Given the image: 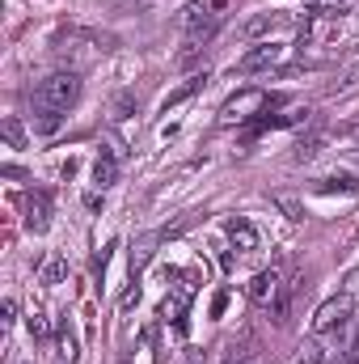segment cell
Segmentation results:
<instances>
[{
  "instance_id": "obj_6",
  "label": "cell",
  "mask_w": 359,
  "mask_h": 364,
  "mask_svg": "<svg viewBox=\"0 0 359 364\" xmlns=\"http://www.w3.org/2000/svg\"><path fill=\"white\" fill-rule=\"evenodd\" d=\"M224 9H228V0H190V4H186V13H182V26H186V30H199V26H220Z\"/></svg>"
},
{
  "instance_id": "obj_18",
  "label": "cell",
  "mask_w": 359,
  "mask_h": 364,
  "mask_svg": "<svg viewBox=\"0 0 359 364\" xmlns=\"http://www.w3.org/2000/svg\"><path fill=\"white\" fill-rule=\"evenodd\" d=\"M275 203H279V208H283V212H287L292 220H300V216H304V212H300V203H296L292 195H275Z\"/></svg>"
},
{
  "instance_id": "obj_14",
  "label": "cell",
  "mask_w": 359,
  "mask_h": 364,
  "mask_svg": "<svg viewBox=\"0 0 359 364\" xmlns=\"http://www.w3.org/2000/svg\"><path fill=\"white\" fill-rule=\"evenodd\" d=\"M55 339H60V356H64L68 364H77V335H72L68 326H60V331H55Z\"/></svg>"
},
{
  "instance_id": "obj_7",
  "label": "cell",
  "mask_w": 359,
  "mask_h": 364,
  "mask_svg": "<svg viewBox=\"0 0 359 364\" xmlns=\"http://www.w3.org/2000/svg\"><path fill=\"white\" fill-rule=\"evenodd\" d=\"M283 288H287V284H283L279 267H270V272H258L254 279H250V301L267 309V305L275 301V296H279V292H283Z\"/></svg>"
},
{
  "instance_id": "obj_25",
  "label": "cell",
  "mask_w": 359,
  "mask_h": 364,
  "mask_svg": "<svg viewBox=\"0 0 359 364\" xmlns=\"http://www.w3.org/2000/svg\"><path fill=\"white\" fill-rule=\"evenodd\" d=\"M351 140H355V149H359V127H351Z\"/></svg>"
},
{
  "instance_id": "obj_9",
  "label": "cell",
  "mask_w": 359,
  "mask_h": 364,
  "mask_svg": "<svg viewBox=\"0 0 359 364\" xmlns=\"http://www.w3.org/2000/svg\"><path fill=\"white\" fill-rule=\"evenodd\" d=\"M93 182H97V186H101V191H106V186H114V182H118V161H114V157H110V153H101V157H97V161H93Z\"/></svg>"
},
{
  "instance_id": "obj_8",
  "label": "cell",
  "mask_w": 359,
  "mask_h": 364,
  "mask_svg": "<svg viewBox=\"0 0 359 364\" xmlns=\"http://www.w3.org/2000/svg\"><path fill=\"white\" fill-rule=\"evenodd\" d=\"M224 229H228V242H233L237 250H258V229H254L245 216H233Z\"/></svg>"
},
{
  "instance_id": "obj_3",
  "label": "cell",
  "mask_w": 359,
  "mask_h": 364,
  "mask_svg": "<svg viewBox=\"0 0 359 364\" xmlns=\"http://www.w3.org/2000/svg\"><path fill=\"white\" fill-rule=\"evenodd\" d=\"M351 314H355V296H351V292H338V296L321 301V305H317V314H313V335H330V331L347 326V322H351Z\"/></svg>"
},
{
  "instance_id": "obj_27",
  "label": "cell",
  "mask_w": 359,
  "mask_h": 364,
  "mask_svg": "<svg viewBox=\"0 0 359 364\" xmlns=\"http://www.w3.org/2000/svg\"><path fill=\"white\" fill-rule=\"evenodd\" d=\"M228 364H254V360H228Z\"/></svg>"
},
{
  "instance_id": "obj_26",
  "label": "cell",
  "mask_w": 359,
  "mask_h": 364,
  "mask_svg": "<svg viewBox=\"0 0 359 364\" xmlns=\"http://www.w3.org/2000/svg\"><path fill=\"white\" fill-rule=\"evenodd\" d=\"M330 4H334V9H343V4H351V0H330Z\"/></svg>"
},
{
  "instance_id": "obj_24",
  "label": "cell",
  "mask_w": 359,
  "mask_h": 364,
  "mask_svg": "<svg viewBox=\"0 0 359 364\" xmlns=\"http://www.w3.org/2000/svg\"><path fill=\"white\" fill-rule=\"evenodd\" d=\"M343 364H359V343L351 348V352H347V356H343Z\"/></svg>"
},
{
  "instance_id": "obj_20",
  "label": "cell",
  "mask_w": 359,
  "mask_h": 364,
  "mask_svg": "<svg viewBox=\"0 0 359 364\" xmlns=\"http://www.w3.org/2000/svg\"><path fill=\"white\" fill-rule=\"evenodd\" d=\"M13 318H17V301H4V305H0V326L9 331V326H13Z\"/></svg>"
},
{
  "instance_id": "obj_19",
  "label": "cell",
  "mask_w": 359,
  "mask_h": 364,
  "mask_svg": "<svg viewBox=\"0 0 359 364\" xmlns=\"http://www.w3.org/2000/svg\"><path fill=\"white\" fill-rule=\"evenodd\" d=\"M30 335H34V339H47V335H51V326H47V318H43V314H34V318H30Z\"/></svg>"
},
{
  "instance_id": "obj_12",
  "label": "cell",
  "mask_w": 359,
  "mask_h": 364,
  "mask_svg": "<svg viewBox=\"0 0 359 364\" xmlns=\"http://www.w3.org/2000/svg\"><path fill=\"white\" fill-rule=\"evenodd\" d=\"M275 26H279L275 13H258V17H250V21L241 26V34H245V38H263V34H270Z\"/></svg>"
},
{
  "instance_id": "obj_23",
  "label": "cell",
  "mask_w": 359,
  "mask_h": 364,
  "mask_svg": "<svg viewBox=\"0 0 359 364\" xmlns=\"http://www.w3.org/2000/svg\"><path fill=\"white\" fill-rule=\"evenodd\" d=\"M136 301H140V288H127V292H123V309H131Z\"/></svg>"
},
{
  "instance_id": "obj_4",
  "label": "cell",
  "mask_w": 359,
  "mask_h": 364,
  "mask_svg": "<svg viewBox=\"0 0 359 364\" xmlns=\"http://www.w3.org/2000/svg\"><path fill=\"white\" fill-rule=\"evenodd\" d=\"M283 60V47H275V43H258V47H250L237 64H233V73L237 77H254V73H267Z\"/></svg>"
},
{
  "instance_id": "obj_21",
  "label": "cell",
  "mask_w": 359,
  "mask_h": 364,
  "mask_svg": "<svg viewBox=\"0 0 359 364\" xmlns=\"http://www.w3.org/2000/svg\"><path fill=\"white\" fill-rule=\"evenodd\" d=\"M110 250H114V242H110L106 250H97V259H93V272H97V275H106V263H110Z\"/></svg>"
},
{
  "instance_id": "obj_1",
  "label": "cell",
  "mask_w": 359,
  "mask_h": 364,
  "mask_svg": "<svg viewBox=\"0 0 359 364\" xmlns=\"http://www.w3.org/2000/svg\"><path fill=\"white\" fill-rule=\"evenodd\" d=\"M81 102V77L77 73H51L47 81H38L34 90V110H51V114H64Z\"/></svg>"
},
{
  "instance_id": "obj_5",
  "label": "cell",
  "mask_w": 359,
  "mask_h": 364,
  "mask_svg": "<svg viewBox=\"0 0 359 364\" xmlns=\"http://www.w3.org/2000/svg\"><path fill=\"white\" fill-rule=\"evenodd\" d=\"M21 216H26V229L38 237V233H47V225H51V199H47V191H30L26 199H21Z\"/></svg>"
},
{
  "instance_id": "obj_10",
  "label": "cell",
  "mask_w": 359,
  "mask_h": 364,
  "mask_svg": "<svg viewBox=\"0 0 359 364\" xmlns=\"http://www.w3.org/2000/svg\"><path fill=\"white\" fill-rule=\"evenodd\" d=\"M203 85H207V73H199V77H190V81H186L182 90H174V93H170V97H165V114H170L174 106H182L186 97H194V93L203 90Z\"/></svg>"
},
{
  "instance_id": "obj_22",
  "label": "cell",
  "mask_w": 359,
  "mask_h": 364,
  "mask_svg": "<svg viewBox=\"0 0 359 364\" xmlns=\"http://www.w3.org/2000/svg\"><path fill=\"white\" fill-rule=\"evenodd\" d=\"M300 364H321V348H317V343H304V356H300Z\"/></svg>"
},
{
  "instance_id": "obj_11",
  "label": "cell",
  "mask_w": 359,
  "mask_h": 364,
  "mask_svg": "<svg viewBox=\"0 0 359 364\" xmlns=\"http://www.w3.org/2000/svg\"><path fill=\"white\" fill-rule=\"evenodd\" d=\"M136 110H140V97H136L131 90H127V93H118V97L110 102V119H114V123H123V119H131Z\"/></svg>"
},
{
  "instance_id": "obj_15",
  "label": "cell",
  "mask_w": 359,
  "mask_h": 364,
  "mask_svg": "<svg viewBox=\"0 0 359 364\" xmlns=\"http://www.w3.org/2000/svg\"><path fill=\"white\" fill-rule=\"evenodd\" d=\"M4 140H9V144H13V149H21V144H26V132H21V123H17V119H13V114H9V119H4Z\"/></svg>"
},
{
  "instance_id": "obj_13",
  "label": "cell",
  "mask_w": 359,
  "mask_h": 364,
  "mask_svg": "<svg viewBox=\"0 0 359 364\" xmlns=\"http://www.w3.org/2000/svg\"><path fill=\"white\" fill-rule=\"evenodd\" d=\"M317 191H321V195H330V191H347V195H355L359 182L347 178V174H334V178H321V182H317Z\"/></svg>"
},
{
  "instance_id": "obj_16",
  "label": "cell",
  "mask_w": 359,
  "mask_h": 364,
  "mask_svg": "<svg viewBox=\"0 0 359 364\" xmlns=\"http://www.w3.org/2000/svg\"><path fill=\"white\" fill-rule=\"evenodd\" d=\"M64 272H68V263H64V259H51V263L43 267V284H60Z\"/></svg>"
},
{
  "instance_id": "obj_2",
  "label": "cell",
  "mask_w": 359,
  "mask_h": 364,
  "mask_svg": "<svg viewBox=\"0 0 359 364\" xmlns=\"http://www.w3.org/2000/svg\"><path fill=\"white\" fill-rule=\"evenodd\" d=\"M275 106H283V97H279V93L241 90L237 97H228V102H224L220 123H250V119H258V114H270Z\"/></svg>"
},
{
  "instance_id": "obj_17",
  "label": "cell",
  "mask_w": 359,
  "mask_h": 364,
  "mask_svg": "<svg viewBox=\"0 0 359 364\" xmlns=\"http://www.w3.org/2000/svg\"><path fill=\"white\" fill-rule=\"evenodd\" d=\"M199 55H203V47H199V43H186V47L178 51V68H190Z\"/></svg>"
}]
</instances>
